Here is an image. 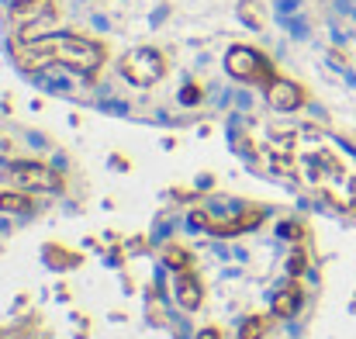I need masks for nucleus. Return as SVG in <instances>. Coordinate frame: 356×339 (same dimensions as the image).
Wrapping results in <instances>:
<instances>
[{"mask_svg": "<svg viewBox=\"0 0 356 339\" xmlns=\"http://www.w3.org/2000/svg\"><path fill=\"white\" fill-rule=\"evenodd\" d=\"M163 73H166V59H163V52H156V49H131V52H124V59H121V77H124L128 84H135V87H149V84H156Z\"/></svg>", "mask_w": 356, "mask_h": 339, "instance_id": "f03ea898", "label": "nucleus"}, {"mask_svg": "<svg viewBox=\"0 0 356 339\" xmlns=\"http://www.w3.org/2000/svg\"><path fill=\"white\" fill-rule=\"evenodd\" d=\"M315 294L312 232L280 205L208 194L156 235L149 315L170 339H301Z\"/></svg>", "mask_w": 356, "mask_h": 339, "instance_id": "f257e3e1", "label": "nucleus"}]
</instances>
